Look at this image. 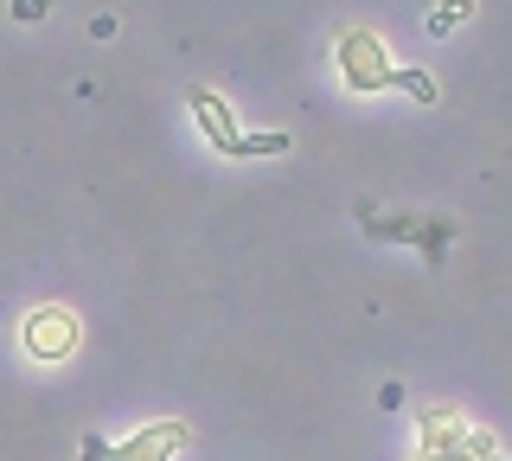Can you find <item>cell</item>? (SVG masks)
<instances>
[{"instance_id": "ba28073f", "label": "cell", "mask_w": 512, "mask_h": 461, "mask_svg": "<svg viewBox=\"0 0 512 461\" xmlns=\"http://www.w3.org/2000/svg\"><path fill=\"white\" fill-rule=\"evenodd\" d=\"M391 90H410L416 103H436V97H442V90H436V77H429V71H416V65H397V71H391Z\"/></svg>"}, {"instance_id": "9c48e42d", "label": "cell", "mask_w": 512, "mask_h": 461, "mask_svg": "<svg viewBox=\"0 0 512 461\" xmlns=\"http://www.w3.org/2000/svg\"><path fill=\"white\" fill-rule=\"evenodd\" d=\"M468 13H474V0H442V7L436 13H429V33H455V20H468Z\"/></svg>"}, {"instance_id": "52a82bcc", "label": "cell", "mask_w": 512, "mask_h": 461, "mask_svg": "<svg viewBox=\"0 0 512 461\" xmlns=\"http://www.w3.org/2000/svg\"><path fill=\"white\" fill-rule=\"evenodd\" d=\"M224 154H231V161H256V154H288V135H282V129H263V135H237V141H231Z\"/></svg>"}, {"instance_id": "30bf717a", "label": "cell", "mask_w": 512, "mask_h": 461, "mask_svg": "<svg viewBox=\"0 0 512 461\" xmlns=\"http://www.w3.org/2000/svg\"><path fill=\"white\" fill-rule=\"evenodd\" d=\"M52 13V0H13V20H45Z\"/></svg>"}, {"instance_id": "8fae6325", "label": "cell", "mask_w": 512, "mask_h": 461, "mask_svg": "<svg viewBox=\"0 0 512 461\" xmlns=\"http://www.w3.org/2000/svg\"><path fill=\"white\" fill-rule=\"evenodd\" d=\"M487 461H506V455H487Z\"/></svg>"}, {"instance_id": "7a4b0ae2", "label": "cell", "mask_w": 512, "mask_h": 461, "mask_svg": "<svg viewBox=\"0 0 512 461\" xmlns=\"http://www.w3.org/2000/svg\"><path fill=\"white\" fill-rule=\"evenodd\" d=\"M186 436H192L186 423L160 417V423H141L135 436H122V442H96V436H84L77 461H173V455L186 449Z\"/></svg>"}, {"instance_id": "3957f363", "label": "cell", "mask_w": 512, "mask_h": 461, "mask_svg": "<svg viewBox=\"0 0 512 461\" xmlns=\"http://www.w3.org/2000/svg\"><path fill=\"white\" fill-rule=\"evenodd\" d=\"M333 58H340V77L346 90H359V97H372V90H391V52H384V39L372 26H346L340 45H333Z\"/></svg>"}, {"instance_id": "8992f818", "label": "cell", "mask_w": 512, "mask_h": 461, "mask_svg": "<svg viewBox=\"0 0 512 461\" xmlns=\"http://www.w3.org/2000/svg\"><path fill=\"white\" fill-rule=\"evenodd\" d=\"M186 103H192V122L205 129V141H212V148H231V141L244 135V129H237V116H231V103H224L218 90L192 84V90H186Z\"/></svg>"}, {"instance_id": "277c9868", "label": "cell", "mask_w": 512, "mask_h": 461, "mask_svg": "<svg viewBox=\"0 0 512 461\" xmlns=\"http://www.w3.org/2000/svg\"><path fill=\"white\" fill-rule=\"evenodd\" d=\"M77 340H84V327H77V314L58 308V301H45V308H32L20 321V346H26V359H39V365H64L77 353Z\"/></svg>"}, {"instance_id": "6da1fadb", "label": "cell", "mask_w": 512, "mask_h": 461, "mask_svg": "<svg viewBox=\"0 0 512 461\" xmlns=\"http://www.w3.org/2000/svg\"><path fill=\"white\" fill-rule=\"evenodd\" d=\"M416 449H423V461H487V455H500L487 429H474L455 404L416 410Z\"/></svg>"}, {"instance_id": "5b68a950", "label": "cell", "mask_w": 512, "mask_h": 461, "mask_svg": "<svg viewBox=\"0 0 512 461\" xmlns=\"http://www.w3.org/2000/svg\"><path fill=\"white\" fill-rule=\"evenodd\" d=\"M359 231L365 237H378V244H423L429 250V263H442V250H448V218H384L378 205H359Z\"/></svg>"}]
</instances>
